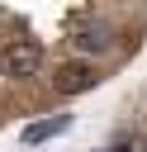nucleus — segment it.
<instances>
[{"mask_svg": "<svg viewBox=\"0 0 147 152\" xmlns=\"http://www.w3.org/2000/svg\"><path fill=\"white\" fill-rule=\"evenodd\" d=\"M38 66H43V48L28 43V38H14V43L0 52V71H5L9 81H28V76H38Z\"/></svg>", "mask_w": 147, "mask_h": 152, "instance_id": "obj_1", "label": "nucleus"}, {"mask_svg": "<svg viewBox=\"0 0 147 152\" xmlns=\"http://www.w3.org/2000/svg\"><path fill=\"white\" fill-rule=\"evenodd\" d=\"M100 76H95V66L90 62H66V66H57V76H52V86L62 90V95H81V90H90Z\"/></svg>", "mask_w": 147, "mask_h": 152, "instance_id": "obj_2", "label": "nucleus"}, {"mask_svg": "<svg viewBox=\"0 0 147 152\" xmlns=\"http://www.w3.org/2000/svg\"><path fill=\"white\" fill-rule=\"evenodd\" d=\"M71 43H76V52H104L114 38H109V28H104V24H81Z\"/></svg>", "mask_w": 147, "mask_h": 152, "instance_id": "obj_3", "label": "nucleus"}, {"mask_svg": "<svg viewBox=\"0 0 147 152\" xmlns=\"http://www.w3.org/2000/svg\"><path fill=\"white\" fill-rule=\"evenodd\" d=\"M66 128H71V114H52V119L28 124V128H24V142H47V138H57V133H66Z\"/></svg>", "mask_w": 147, "mask_h": 152, "instance_id": "obj_4", "label": "nucleus"}, {"mask_svg": "<svg viewBox=\"0 0 147 152\" xmlns=\"http://www.w3.org/2000/svg\"><path fill=\"white\" fill-rule=\"evenodd\" d=\"M95 152H138V138H123V142H114V147H95Z\"/></svg>", "mask_w": 147, "mask_h": 152, "instance_id": "obj_5", "label": "nucleus"}]
</instances>
